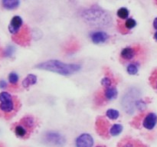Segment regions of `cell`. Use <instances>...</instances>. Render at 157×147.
Listing matches in <instances>:
<instances>
[{
  "instance_id": "1",
  "label": "cell",
  "mask_w": 157,
  "mask_h": 147,
  "mask_svg": "<svg viewBox=\"0 0 157 147\" xmlns=\"http://www.w3.org/2000/svg\"><path fill=\"white\" fill-rule=\"evenodd\" d=\"M35 68L69 76L81 70V66L78 64H66L58 60H49L35 65Z\"/></svg>"
},
{
  "instance_id": "2",
  "label": "cell",
  "mask_w": 157,
  "mask_h": 147,
  "mask_svg": "<svg viewBox=\"0 0 157 147\" xmlns=\"http://www.w3.org/2000/svg\"><path fill=\"white\" fill-rule=\"evenodd\" d=\"M82 18L94 26H105L110 22V15L98 6H93L82 12Z\"/></svg>"
},
{
  "instance_id": "3",
  "label": "cell",
  "mask_w": 157,
  "mask_h": 147,
  "mask_svg": "<svg viewBox=\"0 0 157 147\" xmlns=\"http://www.w3.org/2000/svg\"><path fill=\"white\" fill-rule=\"evenodd\" d=\"M16 107V102L9 93L3 91L0 93V110L6 114L13 113Z\"/></svg>"
},
{
  "instance_id": "4",
  "label": "cell",
  "mask_w": 157,
  "mask_h": 147,
  "mask_svg": "<svg viewBox=\"0 0 157 147\" xmlns=\"http://www.w3.org/2000/svg\"><path fill=\"white\" fill-rule=\"evenodd\" d=\"M44 140L50 145L58 147L63 146L66 142L65 138L56 132H48L46 133L44 135Z\"/></svg>"
},
{
  "instance_id": "5",
  "label": "cell",
  "mask_w": 157,
  "mask_h": 147,
  "mask_svg": "<svg viewBox=\"0 0 157 147\" xmlns=\"http://www.w3.org/2000/svg\"><path fill=\"white\" fill-rule=\"evenodd\" d=\"M13 41L20 45H26L29 43L31 40L30 31L29 30L27 26L21 28V30L16 35H14L12 38Z\"/></svg>"
},
{
  "instance_id": "6",
  "label": "cell",
  "mask_w": 157,
  "mask_h": 147,
  "mask_svg": "<svg viewBox=\"0 0 157 147\" xmlns=\"http://www.w3.org/2000/svg\"><path fill=\"white\" fill-rule=\"evenodd\" d=\"M23 25L22 18L18 15L12 17L10 23L9 24V31L12 35H16L17 33L19 32V31L21 29V27Z\"/></svg>"
},
{
  "instance_id": "7",
  "label": "cell",
  "mask_w": 157,
  "mask_h": 147,
  "mask_svg": "<svg viewBox=\"0 0 157 147\" xmlns=\"http://www.w3.org/2000/svg\"><path fill=\"white\" fill-rule=\"evenodd\" d=\"M93 145L94 139L88 133H83L76 139L77 147H92Z\"/></svg>"
},
{
  "instance_id": "8",
  "label": "cell",
  "mask_w": 157,
  "mask_h": 147,
  "mask_svg": "<svg viewBox=\"0 0 157 147\" xmlns=\"http://www.w3.org/2000/svg\"><path fill=\"white\" fill-rule=\"evenodd\" d=\"M96 128L97 132L102 136H107L108 133H110L108 128V122L104 118L99 117L97 119Z\"/></svg>"
},
{
  "instance_id": "9",
  "label": "cell",
  "mask_w": 157,
  "mask_h": 147,
  "mask_svg": "<svg viewBox=\"0 0 157 147\" xmlns=\"http://www.w3.org/2000/svg\"><path fill=\"white\" fill-rule=\"evenodd\" d=\"M157 123V115L154 113H149L146 115L144 121H143V125L144 128L147 130H151L154 129Z\"/></svg>"
},
{
  "instance_id": "10",
  "label": "cell",
  "mask_w": 157,
  "mask_h": 147,
  "mask_svg": "<svg viewBox=\"0 0 157 147\" xmlns=\"http://www.w3.org/2000/svg\"><path fill=\"white\" fill-rule=\"evenodd\" d=\"M90 39L94 44H102V43L106 42L108 40L109 36L105 32H94L90 33Z\"/></svg>"
},
{
  "instance_id": "11",
  "label": "cell",
  "mask_w": 157,
  "mask_h": 147,
  "mask_svg": "<svg viewBox=\"0 0 157 147\" xmlns=\"http://www.w3.org/2000/svg\"><path fill=\"white\" fill-rule=\"evenodd\" d=\"M136 54V51L134 47H127L121 51V56L123 59L126 60V61H130V60H132L134 58Z\"/></svg>"
},
{
  "instance_id": "12",
  "label": "cell",
  "mask_w": 157,
  "mask_h": 147,
  "mask_svg": "<svg viewBox=\"0 0 157 147\" xmlns=\"http://www.w3.org/2000/svg\"><path fill=\"white\" fill-rule=\"evenodd\" d=\"M136 26V20L133 19V18H128L126 19L125 22H124V24H123L122 28L119 29V30L120 32L123 34H125V32H124V31H126V34H127L128 33L129 31L133 29V28H135Z\"/></svg>"
},
{
  "instance_id": "13",
  "label": "cell",
  "mask_w": 157,
  "mask_h": 147,
  "mask_svg": "<svg viewBox=\"0 0 157 147\" xmlns=\"http://www.w3.org/2000/svg\"><path fill=\"white\" fill-rule=\"evenodd\" d=\"M118 147H146V145L138 141L127 139V140H121V142L118 145Z\"/></svg>"
},
{
  "instance_id": "14",
  "label": "cell",
  "mask_w": 157,
  "mask_h": 147,
  "mask_svg": "<svg viewBox=\"0 0 157 147\" xmlns=\"http://www.w3.org/2000/svg\"><path fill=\"white\" fill-rule=\"evenodd\" d=\"M117 89L114 87H106V89L104 90V97L107 100H112L117 98Z\"/></svg>"
},
{
  "instance_id": "15",
  "label": "cell",
  "mask_w": 157,
  "mask_h": 147,
  "mask_svg": "<svg viewBox=\"0 0 157 147\" xmlns=\"http://www.w3.org/2000/svg\"><path fill=\"white\" fill-rule=\"evenodd\" d=\"M20 123L26 127L30 131L32 130L35 126V120L32 116H25L20 120Z\"/></svg>"
},
{
  "instance_id": "16",
  "label": "cell",
  "mask_w": 157,
  "mask_h": 147,
  "mask_svg": "<svg viewBox=\"0 0 157 147\" xmlns=\"http://www.w3.org/2000/svg\"><path fill=\"white\" fill-rule=\"evenodd\" d=\"M15 133L20 138H26L29 136V130L22 124L19 123L15 127Z\"/></svg>"
},
{
  "instance_id": "17",
  "label": "cell",
  "mask_w": 157,
  "mask_h": 147,
  "mask_svg": "<svg viewBox=\"0 0 157 147\" xmlns=\"http://www.w3.org/2000/svg\"><path fill=\"white\" fill-rule=\"evenodd\" d=\"M20 4V0H2V5L8 10L17 9Z\"/></svg>"
},
{
  "instance_id": "18",
  "label": "cell",
  "mask_w": 157,
  "mask_h": 147,
  "mask_svg": "<svg viewBox=\"0 0 157 147\" xmlns=\"http://www.w3.org/2000/svg\"><path fill=\"white\" fill-rule=\"evenodd\" d=\"M37 83V77L34 74H29L22 81V86L25 88L32 85H35Z\"/></svg>"
},
{
  "instance_id": "19",
  "label": "cell",
  "mask_w": 157,
  "mask_h": 147,
  "mask_svg": "<svg viewBox=\"0 0 157 147\" xmlns=\"http://www.w3.org/2000/svg\"><path fill=\"white\" fill-rule=\"evenodd\" d=\"M123 131V126L121 124H114L110 128V133L111 136H115L121 134Z\"/></svg>"
},
{
  "instance_id": "20",
  "label": "cell",
  "mask_w": 157,
  "mask_h": 147,
  "mask_svg": "<svg viewBox=\"0 0 157 147\" xmlns=\"http://www.w3.org/2000/svg\"><path fill=\"white\" fill-rule=\"evenodd\" d=\"M127 71L129 74L135 75L139 71V64L137 63H131L127 66Z\"/></svg>"
},
{
  "instance_id": "21",
  "label": "cell",
  "mask_w": 157,
  "mask_h": 147,
  "mask_svg": "<svg viewBox=\"0 0 157 147\" xmlns=\"http://www.w3.org/2000/svg\"><path fill=\"white\" fill-rule=\"evenodd\" d=\"M117 16L119 17L121 19H127L128 18L129 15H130V12H129L128 9L125 7H122L121 9H118L117 11Z\"/></svg>"
},
{
  "instance_id": "22",
  "label": "cell",
  "mask_w": 157,
  "mask_h": 147,
  "mask_svg": "<svg viewBox=\"0 0 157 147\" xmlns=\"http://www.w3.org/2000/svg\"><path fill=\"white\" fill-rule=\"evenodd\" d=\"M107 117L110 119H117L120 116V113L118 110H115V109H109L107 110V113H106Z\"/></svg>"
},
{
  "instance_id": "23",
  "label": "cell",
  "mask_w": 157,
  "mask_h": 147,
  "mask_svg": "<svg viewBox=\"0 0 157 147\" xmlns=\"http://www.w3.org/2000/svg\"><path fill=\"white\" fill-rule=\"evenodd\" d=\"M135 107L140 111H144L147 109V104L143 100H138L135 102Z\"/></svg>"
},
{
  "instance_id": "24",
  "label": "cell",
  "mask_w": 157,
  "mask_h": 147,
  "mask_svg": "<svg viewBox=\"0 0 157 147\" xmlns=\"http://www.w3.org/2000/svg\"><path fill=\"white\" fill-rule=\"evenodd\" d=\"M9 81L10 84L15 85L18 81V75L15 72H11L9 75Z\"/></svg>"
},
{
  "instance_id": "25",
  "label": "cell",
  "mask_w": 157,
  "mask_h": 147,
  "mask_svg": "<svg viewBox=\"0 0 157 147\" xmlns=\"http://www.w3.org/2000/svg\"><path fill=\"white\" fill-rule=\"evenodd\" d=\"M15 53V47L12 45L7 46L4 51V55L6 57H12Z\"/></svg>"
},
{
  "instance_id": "26",
  "label": "cell",
  "mask_w": 157,
  "mask_h": 147,
  "mask_svg": "<svg viewBox=\"0 0 157 147\" xmlns=\"http://www.w3.org/2000/svg\"><path fill=\"white\" fill-rule=\"evenodd\" d=\"M101 84H102V86H104V87H111L112 85L111 78L109 77H104L102 80H101Z\"/></svg>"
},
{
  "instance_id": "27",
  "label": "cell",
  "mask_w": 157,
  "mask_h": 147,
  "mask_svg": "<svg viewBox=\"0 0 157 147\" xmlns=\"http://www.w3.org/2000/svg\"><path fill=\"white\" fill-rule=\"evenodd\" d=\"M150 82L152 85L157 89V70L152 74L150 77Z\"/></svg>"
},
{
  "instance_id": "28",
  "label": "cell",
  "mask_w": 157,
  "mask_h": 147,
  "mask_svg": "<svg viewBox=\"0 0 157 147\" xmlns=\"http://www.w3.org/2000/svg\"><path fill=\"white\" fill-rule=\"evenodd\" d=\"M7 87V83H6V81L4 80H1L0 81V88L3 89V88H6Z\"/></svg>"
},
{
  "instance_id": "29",
  "label": "cell",
  "mask_w": 157,
  "mask_h": 147,
  "mask_svg": "<svg viewBox=\"0 0 157 147\" xmlns=\"http://www.w3.org/2000/svg\"><path fill=\"white\" fill-rule=\"evenodd\" d=\"M153 28H154L157 31V17L156 18H155L154 21H153Z\"/></svg>"
},
{
  "instance_id": "30",
  "label": "cell",
  "mask_w": 157,
  "mask_h": 147,
  "mask_svg": "<svg viewBox=\"0 0 157 147\" xmlns=\"http://www.w3.org/2000/svg\"><path fill=\"white\" fill-rule=\"evenodd\" d=\"M154 38L157 41V31L155 32V34H154Z\"/></svg>"
},
{
  "instance_id": "31",
  "label": "cell",
  "mask_w": 157,
  "mask_h": 147,
  "mask_svg": "<svg viewBox=\"0 0 157 147\" xmlns=\"http://www.w3.org/2000/svg\"><path fill=\"white\" fill-rule=\"evenodd\" d=\"M97 147H103V146H101V145H98V146H97Z\"/></svg>"
},
{
  "instance_id": "32",
  "label": "cell",
  "mask_w": 157,
  "mask_h": 147,
  "mask_svg": "<svg viewBox=\"0 0 157 147\" xmlns=\"http://www.w3.org/2000/svg\"><path fill=\"white\" fill-rule=\"evenodd\" d=\"M156 2H157V0H156Z\"/></svg>"
}]
</instances>
